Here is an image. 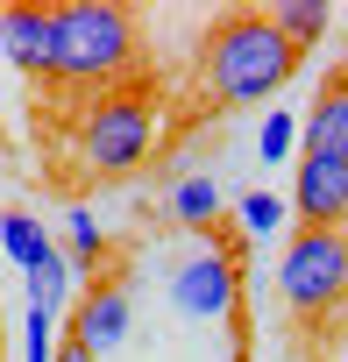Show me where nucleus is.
<instances>
[{
    "label": "nucleus",
    "mask_w": 348,
    "mask_h": 362,
    "mask_svg": "<svg viewBox=\"0 0 348 362\" xmlns=\"http://www.w3.org/2000/svg\"><path fill=\"white\" fill-rule=\"evenodd\" d=\"M298 71V50L270 29L263 8H235L199 43V93L207 107H256Z\"/></svg>",
    "instance_id": "nucleus-1"
},
{
    "label": "nucleus",
    "mask_w": 348,
    "mask_h": 362,
    "mask_svg": "<svg viewBox=\"0 0 348 362\" xmlns=\"http://www.w3.org/2000/svg\"><path fill=\"white\" fill-rule=\"evenodd\" d=\"M50 71L71 78V86H114L142 43H135V15L128 8H107V0H71V8H50Z\"/></svg>",
    "instance_id": "nucleus-2"
},
{
    "label": "nucleus",
    "mask_w": 348,
    "mask_h": 362,
    "mask_svg": "<svg viewBox=\"0 0 348 362\" xmlns=\"http://www.w3.org/2000/svg\"><path fill=\"white\" fill-rule=\"evenodd\" d=\"M156 142V107L149 93H100L86 114H79V163L93 177H121L149 156Z\"/></svg>",
    "instance_id": "nucleus-3"
},
{
    "label": "nucleus",
    "mask_w": 348,
    "mask_h": 362,
    "mask_svg": "<svg viewBox=\"0 0 348 362\" xmlns=\"http://www.w3.org/2000/svg\"><path fill=\"white\" fill-rule=\"evenodd\" d=\"M277 298L291 313H327L348 298V235H320V228H298L284 242V263H277Z\"/></svg>",
    "instance_id": "nucleus-4"
},
{
    "label": "nucleus",
    "mask_w": 348,
    "mask_h": 362,
    "mask_svg": "<svg viewBox=\"0 0 348 362\" xmlns=\"http://www.w3.org/2000/svg\"><path fill=\"white\" fill-rule=\"evenodd\" d=\"M291 214H298V228H320V235L348 228V163L341 156H298Z\"/></svg>",
    "instance_id": "nucleus-5"
},
{
    "label": "nucleus",
    "mask_w": 348,
    "mask_h": 362,
    "mask_svg": "<svg viewBox=\"0 0 348 362\" xmlns=\"http://www.w3.org/2000/svg\"><path fill=\"white\" fill-rule=\"evenodd\" d=\"M170 305H178L185 320L235 313V256L228 249H199L192 263H178V277H170Z\"/></svg>",
    "instance_id": "nucleus-6"
},
{
    "label": "nucleus",
    "mask_w": 348,
    "mask_h": 362,
    "mask_svg": "<svg viewBox=\"0 0 348 362\" xmlns=\"http://www.w3.org/2000/svg\"><path fill=\"white\" fill-rule=\"evenodd\" d=\"M64 341H79V348H93V355H114L121 341H128V291L121 284H93L79 305H71V334Z\"/></svg>",
    "instance_id": "nucleus-7"
},
{
    "label": "nucleus",
    "mask_w": 348,
    "mask_h": 362,
    "mask_svg": "<svg viewBox=\"0 0 348 362\" xmlns=\"http://www.w3.org/2000/svg\"><path fill=\"white\" fill-rule=\"evenodd\" d=\"M50 8H0V57L15 71H50Z\"/></svg>",
    "instance_id": "nucleus-8"
},
{
    "label": "nucleus",
    "mask_w": 348,
    "mask_h": 362,
    "mask_svg": "<svg viewBox=\"0 0 348 362\" xmlns=\"http://www.w3.org/2000/svg\"><path fill=\"white\" fill-rule=\"evenodd\" d=\"M298 149L306 156H341L348 163V86L334 78L320 100H313V114L298 121Z\"/></svg>",
    "instance_id": "nucleus-9"
},
{
    "label": "nucleus",
    "mask_w": 348,
    "mask_h": 362,
    "mask_svg": "<svg viewBox=\"0 0 348 362\" xmlns=\"http://www.w3.org/2000/svg\"><path fill=\"white\" fill-rule=\"evenodd\" d=\"M170 221H178V228H214L221 214H228V199H221V185H214V177L207 170H192V177H178V185H170Z\"/></svg>",
    "instance_id": "nucleus-10"
},
{
    "label": "nucleus",
    "mask_w": 348,
    "mask_h": 362,
    "mask_svg": "<svg viewBox=\"0 0 348 362\" xmlns=\"http://www.w3.org/2000/svg\"><path fill=\"white\" fill-rule=\"evenodd\" d=\"M0 249H8V256H15L22 270H36V263H43V256L57 249V235H50V228H43L36 214H8V221H0Z\"/></svg>",
    "instance_id": "nucleus-11"
},
{
    "label": "nucleus",
    "mask_w": 348,
    "mask_h": 362,
    "mask_svg": "<svg viewBox=\"0 0 348 362\" xmlns=\"http://www.w3.org/2000/svg\"><path fill=\"white\" fill-rule=\"evenodd\" d=\"M270 15V29L298 50V43H313L320 29H327V0H277V8H263Z\"/></svg>",
    "instance_id": "nucleus-12"
},
{
    "label": "nucleus",
    "mask_w": 348,
    "mask_h": 362,
    "mask_svg": "<svg viewBox=\"0 0 348 362\" xmlns=\"http://www.w3.org/2000/svg\"><path fill=\"white\" fill-rule=\"evenodd\" d=\"M64 256H71V270H93V263L107 256V235H100V221H93L86 206L64 214Z\"/></svg>",
    "instance_id": "nucleus-13"
},
{
    "label": "nucleus",
    "mask_w": 348,
    "mask_h": 362,
    "mask_svg": "<svg viewBox=\"0 0 348 362\" xmlns=\"http://www.w3.org/2000/svg\"><path fill=\"white\" fill-rule=\"evenodd\" d=\"M71 277H79V270H71V256H64V249H50V256L29 270V305H43V313H50V305L71 291Z\"/></svg>",
    "instance_id": "nucleus-14"
},
{
    "label": "nucleus",
    "mask_w": 348,
    "mask_h": 362,
    "mask_svg": "<svg viewBox=\"0 0 348 362\" xmlns=\"http://www.w3.org/2000/svg\"><path fill=\"white\" fill-rule=\"evenodd\" d=\"M291 149H298V121H291V114H270L263 135H256V156H263V163H284Z\"/></svg>",
    "instance_id": "nucleus-15"
},
{
    "label": "nucleus",
    "mask_w": 348,
    "mask_h": 362,
    "mask_svg": "<svg viewBox=\"0 0 348 362\" xmlns=\"http://www.w3.org/2000/svg\"><path fill=\"white\" fill-rule=\"evenodd\" d=\"M277 221H284L277 192H249V199H242V228H249V235H277Z\"/></svg>",
    "instance_id": "nucleus-16"
},
{
    "label": "nucleus",
    "mask_w": 348,
    "mask_h": 362,
    "mask_svg": "<svg viewBox=\"0 0 348 362\" xmlns=\"http://www.w3.org/2000/svg\"><path fill=\"white\" fill-rule=\"evenodd\" d=\"M22 362H50V313L29 305V327H22Z\"/></svg>",
    "instance_id": "nucleus-17"
},
{
    "label": "nucleus",
    "mask_w": 348,
    "mask_h": 362,
    "mask_svg": "<svg viewBox=\"0 0 348 362\" xmlns=\"http://www.w3.org/2000/svg\"><path fill=\"white\" fill-rule=\"evenodd\" d=\"M50 362H100V355H93V348H79V341H57V348H50Z\"/></svg>",
    "instance_id": "nucleus-18"
},
{
    "label": "nucleus",
    "mask_w": 348,
    "mask_h": 362,
    "mask_svg": "<svg viewBox=\"0 0 348 362\" xmlns=\"http://www.w3.org/2000/svg\"><path fill=\"white\" fill-rule=\"evenodd\" d=\"M242 362H249V355H242Z\"/></svg>",
    "instance_id": "nucleus-19"
}]
</instances>
